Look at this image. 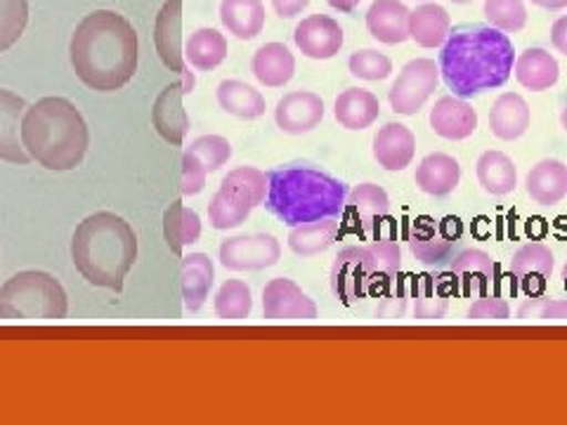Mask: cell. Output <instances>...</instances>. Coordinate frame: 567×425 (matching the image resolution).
<instances>
[{
    "label": "cell",
    "mask_w": 567,
    "mask_h": 425,
    "mask_svg": "<svg viewBox=\"0 0 567 425\" xmlns=\"http://www.w3.org/2000/svg\"><path fill=\"white\" fill-rule=\"evenodd\" d=\"M412 298L416 319H423V322H429V319H442L450 310L452 287L445 274L435 277L431 272H423L414 279Z\"/></svg>",
    "instance_id": "cell-32"
},
{
    "label": "cell",
    "mask_w": 567,
    "mask_h": 425,
    "mask_svg": "<svg viewBox=\"0 0 567 425\" xmlns=\"http://www.w3.org/2000/svg\"><path fill=\"white\" fill-rule=\"evenodd\" d=\"M560 126H563V131L567 133V104L563 106V112H560Z\"/></svg>",
    "instance_id": "cell-51"
},
{
    "label": "cell",
    "mask_w": 567,
    "mask_h": 425,
    "mask_svg": "<svg viewBox=\"0 0 567 425\" xmlns=\"http://www.w3.org/2000/svg\"><path fill=\"white\" fill-rule=\"evenodd\" d=\"M475 175L481 187L492 197H506L518 185V168L504 152H485L475 164Z\"/></svg>",
    "instance_id": "cell-34"
},
{
    "label": "cell",
    "mask_w": 567,
    "mask_h": 425,
    "mask_svg": "<svg viewBox=\"0 0 567 425\" xmlns=\"http://www.w3.org/2000/svg\"><path fill=\"white\" fill-rule=\"evenodd\" d=\"M71 260L87 283L121 293L137 260L135 229L116 212L97 210L76 227Z\"/></svg>",
    "instance_id": "cell-3"
},
{
    "label": "cell",
    "mask_w": 567,
    "mask_h": 425,
    "mask_svg": "<svg viewBox=\"0 0 567 425\" xmlns=\"http://www.w3.org/2000/svg\"><path fill=\"white\" fill-rule=\"evenodd\" d=\"M414 180L423 194L431 197H447L461 183V166L454 156L450 154H429L416 166Z\"/></svg>",
    "instance_id": "cell-26"
},
{
    "label": "cell",
    "mask_w": 567,
    "mask_h": 425,
    "mask_svg": "<svg viewBox=\"0 0 567 425\" xmlns=\"http://www.w3.org/2000/svg\"><path fill=\"white\" fill-rule=\"evenodd\" d=\"M208 170L202 166V162L192 152L185 149L183 154V177H181V191L183 197H194L206 187Z\"/></svg>",
    "instance_id": "cell-45"
},
{
    "label": "cell",
    "mask_w": 567,
    "mask_h": 425,
    "mask_svg": "<svg viewBox=\"0 0 567 425\" xmlns=\"http://www.w3.org/2000/svg\"><path fill=\"white\" fill-rule=\"evenodd\" d=\"M554 251L548 246L532 241L520 246L511 260V274L527 296H542L554 274Z\"/></svg>",
    "instance_id": "cell-17"
},
{
    "label": "cell",
    "mask_w": 567,
    "mask_h": 425,
    "mask_svg": "<svg viewBox=\"0 0 567 425\" xmlns=\"http://www.w3.org/2000/svg\"><path fill=\"white\" fill-rule=\"evenodd\" d=\"M227 39L218 29H197L185 45V60L197 71H213L227 60Z\"/></svg>",
    "instance_id": "cell-37"
},
{
    "label": "cell",
    "mask_w": 567,
    "mask_h": 425,
    "mask_svg": "<svg viewBox=\"0 0 567 425\" xmlns=\"http://www.w3.org/2000/svg\"><path fill=\"white\" fill-rule=\"evenodd\" d=\"M27 102L12 91L0 87V162L27 166L33 158L22 142V116Z\"/></svg>",
    "instance_id": "cell-16"
},
{
    "label": "cell",
    "mask_w": 567,
    "mask_h": 425,
    "mask_svg": "<svg viewBox=\"0 0 567 425\" xmlns=\"http://www.w3.org/2000/svg\"><path fill=\"white\" fill-rule=\"evenodd\" d=\"M551 45L567 58V14L558 17L551 27Z\"/></svg>",
    "instance_id": "cell-48"
},
{
    "label": "cell",
    "mask_w": 567,
    "mask_h": 425,
    "mask_svg": "<svg viewBox=\"0 0 567 425\" xmlns=\"http://www.w3.org/2000/svg\"><path fill=\"white\" fill-rule=\"evenodd\" d=\"M410 12L402 0H374L364 14L367 31L383 45H400L410 41Z\"/></svg>",
    "instance_id": "cell-20"
},
{
    "label": "cell",
    "mask_w": 567,
    "mask_h": 425,
    "mask_svg": "<svg viewBox=\"0 0 567 425\" xmlns=\"http://www.w3.org/2000/svg\"><path fill=\"white\" fill-rule=\"evenodd\" d=\"M516 64V45L489 24H464L450 31L440 52V79L458 97L502 87Z\"/></svg>",
    "instance_id": "cell-2"
},
{
    "label": "cell",
    "mask_w": 567,
    "mask_h": 425,
    "mask_svg": "<svg viewBox=\"0 0 567 425\" xmlns=\"http://www.w3.org/2000/svg\"><path fill=\"white\" fill-rule=\"evenodd\" d=\"M402 251L393 239H374L369 246H348L336 256L331 291L343 305L360 303L369 293H381L400 274Z\"/></svg>",
    "instance_id": "cell-6"
},
{
    "label": "cell",
    "mask_w": 567,
    "mask_h": 425,
    "mask_svg": "<svg viewBox=\"0 0 567 425\" xmlns=\"http://www.w3.org/2000/svg\"><path fill=\"white\" fill-rule=\"evenodd\" d=\"M29 24V0H0V52L22 39Z\"/></svg>",
    "instance_id": "cell-41"
},
{
    "label": "cell",
    "mask_w": 567,
    "mask_h": 425,
    "mask_svg": "<svg viewBox=\"0 0 567 425\" xmlns=\"http://www.w3.org/2000/svg\"><path fill=\"white\" fill-rule=\"evenodd\" d=\"M513 74H516L518 83L527 87V91L544 93L558 83L560 66H558V60L548 50L527 48L520 58H516Z\"/></svg>",
    "instance_id": "cell-25"
},
{
    "label": "cell",
    "mask_w": 567,
    "mask_h": 425,
    "mask_svg": "<svg viewBox=\"0 0 567 425\" xmlns=\"http://www.w3.org/2000/svg\"><path fill=\"white\" fill-rule=\"evenodd\" d=\"M440 85V66L431 58H416L406 62L398 79L388 91L390 110L400 116H414L421 106L437 91Z\"/></svg>",
    "instance_id": "cell-10"
},
{
    "label": "cell",
    "mask_w": 567,
    "mask_h": 425,
    "mask_svg": "<svg viewBox=\"0 0 567 425\" xmlns=\"http://www.w3.org/2000/svg\"><path fill=\"white\" fill-rule=\"evenodd\" d=\"M529 199L539 206H556L567 197V166L558 158H544L525 177Z\"/></svg>",
    "instance_id": "cell-24"
},
{
    "label": "cell",
    "mask_w": 567,
    "mask_h": 425,
    "mask_svg": "<svg viewBox=\"0 0 567 425\" xmlns=\"http://www.w3.org/2000/svg\"><path fill=\"white\" fill-rule=\"evenodd\" d=\"M216 97L227 114H233L244 121L260 118L265 114V110H268V102H265V97L256 91V87L244 83V81H237V79L220 81Z\"/></svg>",
    "instance_id": "cell-36"
},
{
    "label": "cell",
    "mask_w": 567,
    "mask_h": 425,
    "mask_svg": "<svg viewBox=\"0 0 567 425\" xmlns=\"http://www.w3.org/2000/svg\"><path fill=\"white\" fill-rule=\"evenodd\" d=\"M529 3H535L537 8H544V10H565L567 8V0H529Z\"/></svg>",
    "instance_id": "cell-50"
},
{
    "label": "cell",
    "mask_w": 567,
    "mask_h": 425,
    "mask_svg": "<svg viewBox=\"0 0 567 425\" xmlns=\"http://www.w3.org/2000/svg\"><path fill=\"white\" fill-rule=\"evenodd\" d=\"M529 106L518 93H504L494 100L489 110L492 135L504 142H513L527 133L529 128Z\"/></svg>",
    "instance_id": "cell-27"
},
{
    "label": "cell",
    "mask_w": 567,
    "mask_h": 425,
    "mask_svg": "<svg viewBox=\"0 0 567 425\" xmlns=\"http://www.w3.org/2000/svg\"><path fill=\"white\" fill-rule=\"evenodd\" d=\"M189 95L187 87L181 83L166 85L162 93L156 95L152 106V123L156 133L162 135L171 145H183V139L189 131V116L185 112L183 97Z\"/></svg>",
    "instance_id": "cell-19"
},
{
    "label": "cell",
    "mask_w": 567,
    "mask_h": 425,
    "mask_svg": "<svg viewBox=\"0 0 567 425\" xmlns=\"http://www.w3.org/2000/svg\"><path fill=\"white\" fill-rule=\"evenodd\" d=\"M137 50V31L126 17L114 10H95L71 33L69 60L83 85L95 93H114L133 81Z\"/></svg>",
    "instance_id": "cell-1"
},
{
    "label": "cell",
    "mask_w": 567,
    "mask_h": 425,
    "mask_svg": "<svg viewBox=\"0 0 567 425\" xmlns=\"http://www.w3.org/2000/svg\"><path fill=\"white\" fill-rule=\"evenodd\" d=\"M220 22L239 41H254L265 29L262 0H220Z\"/></svg>",
    "instance_id": "cell-31"
},
{
    "label": "cell",
    "mask_w": 567,
    "mask_h": 425,
    "mask_svg": "<svg viewBox=\"0 0 567 425\" xmlns=\"http://www.w3.org/2000/svg\"><path fill=\"white\" fill-rule=\"evenodd\" d=\"M183 303L187 312H199L206 303V298L213 289V279H216V268L206 253H189L183 256Z\"/></svg>",
    "instance_id": "cell-29"
},
{
    "label": "cell",
    "mask_w": 567,
    "mask_h": 425,
    "mask_svg": "<svg viewBox=\"0 0 567 425\" xmlns=\"http://www.w3.org/2000/svg\"><path fill=\"white\" fill-rule=\"evenodd\" d=\"M563 289L567 291V262H565V268H563Z\"/></svg>",
    "instance_id": "cell-52"
},
{
    "label": "cell",
    "mask_w": 567,
    "mask_h": 425,
    "mask_svg": "<svg viewBox=\"0 0 567 425\" xmlns=\"http://www.w3.org/2000/svg\"><path fill=\"white\" fill-rule=\"evenodd\" d=\"M216 314L220 319H246L254 310L251 289L239 279H227L216 293Z\"/></svg>",
    "instance_id": "cell-39"
},
{
    "label": "cell",
    "mask_w": 567,
    "mask_h": 425,
    "mask_svg": "<svg viewBox=\"0 0 567 425\" xmlns=\"http://www.w3.org/2000/svg\"><path fill=\"white\" fill-rule=\"evenodd\" d=\"M333 116L346 131H367L381 116V102L364 87H348L333 102Z\"/></svg>",
    "instance_id": "cell-23"
},
{
    "label": "cell",
    "mask_w": 567,
    "mask_h": 425,
    "mask_svg": "<svg viewBox=\"0 0 567 425\" xmlns=\"http://www.w3.org/2000/svg\"><path fill=\"white\" fill-rule=\"evenodd\" d=\"M348 69L354 79L383 81L393 74V62L379 50H358L350 55Z\"/></svg>",
    "instance_id": "cell-43"
},
{
    "label": "cell",
    "mask_w": 567,
    "mask_h": 425,
    "mask_svg": "<svg viewBox=\"0 0 567 425\" xmlns=\"http://www.w3.org/2000/svg\"><path fill=\"white\" fill-rule=\"evenodd\" d=\"M447 281L452 293L464 298H481L487 296L492 289V281L496 277V265L489 253L481 248H466V251L456 253L447 265Z\"/></svg>",
    "instance_id": "cell-12"
},
{
    "label": "cell",
    "mask_w": 567,
    "mask_h": 425,
    "mask_svg": "<svg viewBox=\"0 0 567 425\" xmlns=\"http://www.w3.org/2000/svg\"><path fill=\"white\" fill-rule=\"evenodd\" d=\"M468 319H508L511 305L499 296H481L475 303L468 308Z\"/></svg>",
    "instance_id": "cell-46"
},
{
    "label": "cell",
    "mask_w": 567,
    "mask_h": 425,
    "mask_svg": "<svg viewBox=\"0 0 567 425\" xmlns=\"http://www.w3.org/2000/svg\"><path fill=\"white\" fill-rule=\"evenodd\" d=\"M485 20L504 33H518L527 24V8L523 0H485Z\"/></svg>",
    "instance_id": "cell-40"
},
{
    "label": "cell",
    "mask_w": 567,
    "mask_h": 425,
    "mask_svg": "<svg viewBox=\"0 0 567 425\" xmlns=\"http://www.w3.org/2000/svg\"><path fill=\"white\" fill-rule=\"evenodd\" d=\"M327 3L333 8V10H339V12H352L354 8H358L362 0H327Z\"/></svg>",
    "instance_id": "cell-49"
},
{
    "label": "cell",
    "mask_w": 567,
    "mask_h": 425,
    "mask_svg": "<svg viewBox=\"0 0 567 425\" xmlns=\"http://www.w3.org/2000/svg\"><path fill=\"white\" fill-rule=\"evenodd\" d=\"M324 118V102L310 91H296L277 102L275 121L279 131L289 135H303L315 131Z\"/></svg>",
    "instance_id": "cell-18"
},
{
    "label": "cell",
    "mask_w": 567,
    "mask_h": 425,
    "mask_svg": "<svg viewBox=\"0 0 567 425\" xmlns=\"http://www.w3.org/2000/svg\"><path fill=\"white\" fill-rule=\"evenodd\" d=\"M308 6H310V0H272V8L281 17V20H291V17L300 14Z\"/></svg>",
    "instance_id": "cell-47"
},
{
    "label": "cell",
    "mask_w": 567,
    "mask_h": 425,
    "mask_svg": "<svg viewBox=\"0 0 567 425\" xmlns=\"http://www.w3.org/2000/svg\"><path fill=\"white\" fill-rule=\"evenodd\" d=\"M251 71L265 87H284L293 79L296 71L293 52L284 43H265L256 50Z\"/></svg>",
    "instance_id": "cell-30"
},
{
    "label": "cell",
    "mask_w": 567,
    "mask_h": 425,
    "mask_svg": "<svg viewBox=\"0 0 567 425\" xmlns=\"http://www.w3.org/2000/svg\"><path fill=\"white\" fill-rule=\"evenodd\" d=\"M343 29L329 14H310L298 22L293 31V43L310 60H331L343 48Z\"/></svg>",
    "instance_id": "cell-14"
},
{
    "label": "cell",
    "mask_w": 567,
    "mask_h": 425,
    "mask_svg": "<svg viewBox=\"0 0 567 425\" xmlns=\"http://www.w3.org/2000/svg\"><path fill=\"white\" fill-rule=\"evenodd\" d=\"M154 45L164 66L183 74L185 52H183V0H166L154 22Z\"/></svg>",
    "instance_id": "cell-15"
},
{
    "label": "cell",
    "mask_w": 567,
    "mask_h": 425,
    "mask_svg": "<svg viewBox=\"0 0 567 425\" xmlns=\"http://www.w3.org/2000/svg\"><path fill=\"white\" fill-rule=\"evenodd\" d=\"M431 128L435 135L458 142L477 131V112L458 95H445L431 110Z\"/></svg>",
    "instance_id": "cell-21"
},
{
    "label": "cell",
    "mask_w": 567,
    "mask_h": 425,
    "mask_svg": "<svg viewBox=\"0 0 567 425\" xmlns=\"http://www.w3.org/2000/svg\"><path fill=\"white\" fill-rule=\"evenodd\" d=\"M452 3H456V6H468V3H473V0H452Z\"/></svg>",
    "instance_id": "cell-53"
},
{
    "label": "cell",
    "mask_w": 567,
    "mask_h": 425,
    "mask_svg": "<svg viewBox=\"0 0 567 425\" xmlns=\"http://www.w3.org/2000/svg\"><path fill=\"white\" fill-rule=\"evenodd\" d=\"M187 152L197 156L208 173L220 170L233 158V145L223 135H202L192 142Z\"/></svg>",
    "instance_id": "cell-42"
},
{
    "label": "cell",
    "mask_w": 567,
    "mask_h": 425,
    "mask_svg": "<svg viewBox=\"0 0 567 425\" xmlns=\"http://www.w3.org/2000/svg\"><path fill=\"white\" fill-rule=\"evenodd\" d=\"M346 199L348 185L324 170L289 166L268 173L265 208L289 227L341 216Z\"/></svg>",
    "instance_id": "cell-5"
},
{
    "label": "cell",
    "mask_w": 567,
    "mask_h": 425,
    "mask_svg": "<svg viewBox=\"0 0 567 425\" xmlns=\"http://www.w3.org/2000/svg\"><path fill=\"white\" fill-rule=\"evenodd\" d=\"M374 158L388 173L404 170L412 166L416 154V137L404 123H385L374 135Z\"/></svg>",
    "instance_id": "cell-22"
},
{
    "label": "cell",
    "mask_w": 567,
    "mask_h": 425,
    "mask_svg": "<svg viewBox=\"0 0 567 425\" xmlns=\"http://www.w3.org/2000/svg\"><path fill=\"white\" fill-rule=\"evenodd\" d=\"M24 149L39 166L66 173L81 166L91 131L79 106L66 97H41L22 116Z\"/></svg>",
    "instance_id": "cell-4"
},
{
    "label": "cell",
    "mask_w": 567,
    "mask_h": 425,
    "mask_svg": "<svg viewBox=\"0 0 567 425\" xmlns=\"http://www.w3.org/2000/svg\"><path fill=\"white\" fill-rule=\"evenodd\" d=\"M164 237L175 256H183L187 246L197 243L202 237V218L194 208L183 201H173L164 212Z\"/></svg>",
    "instance_id": "cell-35"
},
{
    "label": "cell",
    "mask_w": 567,
    "mask_h": 425,
    "mask_svg": "<svg viewBox=\"0 0 567 425\" xmlns=\"http://www.w3.org/2000/svg\"><path fill=\"white\" fill-rule=\"evenodd\" d=\"M352 225H360L362 229L377 227L383 218L390 216V199L388 191L374 183H362L348 191L346 208Z\"/></svg>",
    "instance_id": "cell-28"
},
{
    "label": "cell",
    "mask_w": 567,
    "mask_h": 425,
    "mask_svg": "<svg viewBox=\"0 0 567 425\" xmlns=\"http://www.w3.org/2000/svg\"><path fill=\"white\" fill-rule=\"evenodd\" d=\"M262 317L265 319H315V300L289 277H277L262 289Z\"/></svg>",
    "instance_id": "cell-13"
},
{
    "label": "cell",
    "mask_w": 567,
    "mask_h": 425,
    "mask_svg": "<svg viewBox=\"0 0 567 425\" xmlns=\"http://www.w3.org/2000/svg\"><path fill=\"white\" fill-rule=\"evenodd\" d=\"M218 258L229 272H258L279 262L281 243L275 235L229 237L220 243Z\"/></svg>",
    "instance_id": "cell-11"
},
{
    "label": "cell",
    "mask_w": 567,
    "mask_h": 425,
    "mask_svg": "<svg viewBox=\"0 0 567 425\" xmlns=\"http://www.w3.org/2000/svg\"><path fill=\"white\" fill-rule=\"evenodd\" d=\"M268 197V173L254 166L229 170L208 204V222L213 229H235L244 225L254 208Z\"/></svg>",
    "instance_id": "cell-8"
},
{
    "label": "cell",
    "mask_w": 567,
    "mask_h": 425,
    "mask_svg": "<svg viewBox=\"0 0 567 425\" xmlns=\"http://www.w3.org/2000/svg\"><path fill=\"white\" fill-rule=\"evenodd\" d=\"M66 312V291L48 272H17L0 287V319H64Z\"/></svg>",
    "instance_id": "cell-7"
},
{
    "label": "cell",
    "mask_w": 567,
    "mask_h": 425,
    "mask_svg": "<svg viewBox=\"0 0 567 425\" xmlns=\"http://www.w3.org/2000/svg\"><path fill=\"white\" fill-rule=\"evenodd\" d=\"M450 31V12L437 3H423L410 12V39L421 48H442Z\"/></svg>",
    "instance_id": "cell-33"
},
{
    "label": "cell",
    "mask_w": 567,
    "mask_h": 425,
    "mask_svg": "<svg viewBox=\"0 0 567 425\" xmlns=\"http://www.w3.org/2000/svg\"><path fill=\"white\" fill-rule=\"evenodd\" d=\"M461 235H464V227H461L458 218L435 220L431 216H421L412 222L406 243H410L412 256L421 265L440 270L454 258Z\"/></svg>",
    "instance_id": "cell-9"
},
{
    "label": "cell",
    "mask_w": 567,
    "mask_h": 425,
    "mask_svg": "<svg viewBox=\"0 0 567 425\" xmlns=\"http://www.w3.org/2000/svg\"><path fill=\"white\" fill-rule=\"evenodd\" d=\"M520 319H554V322H565L567 319V300L539 298L529 296L518 308Z\"/></svg>",
    "instance_id": "cell-44"
},
{
    "label": "cell",
    "mask_w": 567,
    "mask_h": 425,
    "mask_svg": "<svg viewBox=\"0 0 567 425\" xmlns=\"http://www.w3.org/2000/svg\"><path fill=\"white\" fill-rule=\"evenodd\" d=\"M339 232H341V225L336 222V218L296 225V227H291L289 248L300 258L324 253L327 248L336 241V237H339Z\"/></svg>",
    "instance_id": "cell-38"
}]
</instances>
